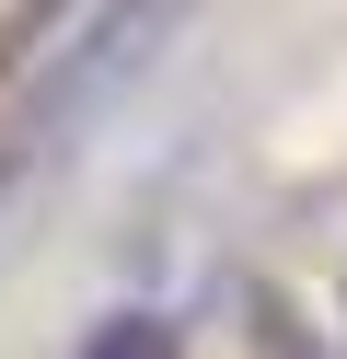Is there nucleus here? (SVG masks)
<instances>
[{"instance_id":"2","label":"nucleus","mask_w":347,"mask_h":359,"mask_svg":"<svg viewBox=\"0 0 347 359\" xmlns=\"http://www.w3.org/2000/svg\"><path fill=\"white\" fill-rule=\"evenodd\" d=\"M58 12H69V0H23L12 24H0V58H35V35H46V24H58Z\"/></svg>"},{"instance_id":"1","label":"nucleus","mask_w":347,"mask_h":359,"mask_svg":"<svg viewBox=\"0 0 347 359\" xmlns=\"http://www.w3.org/2000/svg\"><path fill=\"white\" fill-rule=\"evenodd\" d=\"M174 24H185V0H104V12H93V24L69 35L58 58H46V81L12 104V140H0V197L35 174V151H46V140H69L81 116H104V104H116V81H128V70H151Z\"/></svg>"}]
</instances>
